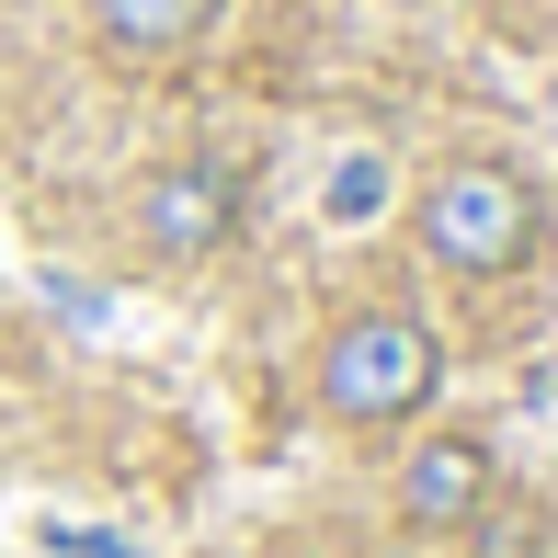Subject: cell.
Returning <instances> with one entry per match:
<instances>
[{
    "instance_id": "2",
    "label": "cell",
    "mask_w": 558,
    "mask_h": 558,
    "mask_svg": "<svg viewBox=\"0 0 558 558\" xmlns=\"http://www.w3.org/2000/svg\"><path fill=\"white\" fill-rule=\"evenodd\" d=\"M445 388V342L434 319L411 308H353L331 342H319V411L342 434H388V422H422Z\"/></svg>"
},
{
    "instance_id": "5",
    "label": "cell",
    "mask_w": 558,
    "mask_h": 558,
    "mask_svg": "<svg viewBox=\"0 0 558 558\" xmlns=\"http://www.w3.org/2000/svg\"><path fill=\"white\" fill-rule=\"evenodd\" d=\"M217 0H92V35L114 46V58H183V46H206Z\"/></svg>"
},
{
    "instance_id": "1",
    "label": "cell",
    "mask_w": 558,
    "mask_h": 558,
    "mask_svg": "<svg viewBox=\"0 0 558 558\" xmlns=\"http://www.w3.org/2000/svg\"><path fill=\"white\" fill-rule=\"evenodd\" d=\"M411 240L434 251L445 274H468V286H501V274H524L547 251V194L524 183L513 160H445L434 183L411 194Z\"/></svg>"
},
{
    "instance_id": "4",
    "label": "cell",
    "mask_w": 558,
    "mask_h": 558,
    "mask_svg": "<svg viewBox=\"0 0 558 558\" xmlns=\"http://www.w3.org/2000/svg\"><path fill=\"white\" fill-rule=\"evenodd\" d=\"M501 490V456L490 434H422L411 468H399V524L411 536H456V524H478Z\"/></svg>"
},
{
    "instance_id": "6",
    "label": "cell",
    "mask_w": 558,
    "mask_h": 558,
    "mask_svg": "<svg viewBox=\"0 0 558 558\" xmlns=\"http://www.w3.org/2000/svg\"><path fill=\"white\" fill-rule=\"evenodd\" d=\"M376 194H388V183H376V160H342V183H331V217H376Z\"/></svg>"
},
{
    "instance_id": "3",
    "label": "cell",
    "mask_w": 558,
    "mask_h": 558,
    "mask_svg": "<svg viewBox=\"0 0 558 558\" xmlns=\"http://www.w3.org/2000/svg\"><path fill=\"white\" fill-rule=\"evenodd\" d=\"M137 240L160 263H206V251L240 240V171L228 160H160L137 183Z\"/></svg>"
}]
</instances>
